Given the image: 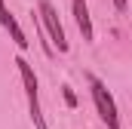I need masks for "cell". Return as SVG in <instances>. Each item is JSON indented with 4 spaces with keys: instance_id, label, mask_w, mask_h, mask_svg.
Segmentation results:
<instances>
[{
    "instance_id": "1",
    "label": "cell",
    "mask_w": 132,
    "mask_h": 129,
    "mask_svg": "<svg viewBox=\"0 0 132 129\" xmlns=\"http://www.w3.org/2000/svg\"><path fill=\"white\" fill-rule=\"evenodd\" d=\"M89 92H92V104H95V111H98L101 123L108 129H120V114H117V101L114 95L108 92V86L101 83L98 77H92L89 74Z\"/></svg>"
},
{
    "instance_id": "2",
    "label": "cell",
    "mask_w": 132,
    "mask_h": 129,
    "mask_svg": "<svg viewBox=\"0 0 132 129\" xmlns=\"http://www.w3.org/2000/svg\"><path fill=\"white\" fill-rule=\"evenodd\" d=\"M37 19H40L46 37H49L52 49L68 52V37H65V28H62V19H59V9H55L49 0H40V3H37Z\"/></svg>"
},
{
    "instance_id": "3",
    "label": "cell",
    "mask_w": 132,
    "mask_h": 129,
    "mask_svg": "<svg viewBox=\"0 0 132 129\" xmlns=\"http://www.w3.org/2000/svg\"><path fill=\"white\" fill-rule=\"evenodd\" d=\"M71 12H74V22H77V31L86 43L95 40V31H92V15H89V3L86 0H71Z\"/></svg>"
},
{
    "instance_id": "4",
    "label": "cell",
    "mask_w": 132,
    "mask_h": 129,
    "mask_svg": "<svg viewBox=\"0 0 132 129\" xmlns=\"http://www.w3.org/2000/svg\"><path fill=\"white\" fill-rule=\"evenodd\" d=\"M15 68H19V77H22V86H25V95L28 98H40V92H37V74H34V68L28 59H15Z\"/></svg>"
},
{
    "instance_id": "5",
    "label": "cell",
    "mask_w": 132,
    "mask_h": 129,
    "mask_svg": "<svg viewBox=\"0 0 132 129\" xmlns=\"http://www.w3.org/2000/svg\"><path fill=\"white\" fill-rule=\"evenodd\" d=\"M0 25H3L6 31H9V37H12V43H15L19 49H28V37H25V31L19 28V22H15V15H12L9 9H6V12L0 15Z\"/></svg>"
},
{
    "instance_id": "6",
    "label": "cell",
    "mask_w": 132,
    "mask_h": 129,
    "mask_svg": "<svg viewBox=\"0 0 132 129\" xmlns=\"http://www.w3.org/2000/svg\"><path fill=\"white\" fill-rule=\"evenodd\" d=\"M62 95H65V104H68V108H77V95H74V89H71L68 83L62 86Z\"/></svg>"
},
{
    "instance_id": "7",
    "label": "cell",
    "mask_w": 132,
    "mask_h": 129,
    "mask_svg": "<svg viewBox=\"0 0 132 129\" xmlns=\"http://www.w3.org/2000/svg\"><path fill=\"white\" fill-rule=\"evenodd\" d=\"M114 6H117V9H120V12H123V9H126V6H129V0H114Z\"/></svg>"
},
{
    "instance_id": "8",
    "label": "cell",
    "mask_w": 132,
    "mask_h": 129,
    "mask_svg": "<svg viewBox=\"0 0 132 129\" xmlns=\"http://www.w3.org/2000/svg\"><path fill=\"white\" fill-rule=\"evenodd\" d=\"M3 12H6V3H3V0H0V15H3Z\"/></svg>"
}]
</instances>
